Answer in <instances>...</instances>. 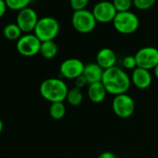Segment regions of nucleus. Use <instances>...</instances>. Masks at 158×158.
Masks as SVG:
<instances>
[{
	"label": "nucleus",
	"instance_id": "0eeeda50",
	"mask_svg": "<svg viewBox=\"0 0 158 158\" xmlns=\"http://www.w3.org/2000/svg\"><path fill=\"white\" fill-rule=\"evenodd\" d=\"M134 56L137 61V67L151 71L158 65V48L154 47L141 48Z\"/></svg>",
	"mask_w": 158,
	"mask_h": 158
},
{
	"label": "nucleus",
	"instance_id": "a211bd4d",
	"mask_svg": "<svg viewBox=\"0 0 158 158\" xmlns=\"http://www.w3.org/2000/svg\"><path fill=\"white\" fill-rule=\"evenodd\" d=\"M83 99H84V96H83L82 90L73 87V88L69 89L66 101L72 106H78L82 103Z\"/></svg>",
	"mask_w": 158,
	"mask_h": 158
},
{
	"label": "nucleus",
	"instance_id": "f8f14e48",
	"mask_svg": "<svg viewBox=\"0 0 158 158\" xmlns=\"http://www.w3.org/2000/svg\"><path fill=\"white\" fill-rule=\"evenodd\" d=\"M130 79L131 84H133L137 89H146L152 85V75L149 70L137 67L132 71Z\"/></svg>",
	"mask_w": 158,
	"mask_h": 158
},
{
	"label": "nucleus",
	"instance_id": "a878e982",
	"mask_svg": "<svg viewBox=\"0 0 158 158\" xmlns=\"http://www.w3.org/2000/svg\"><path fill=\"white\" fill-rule=\"evenodd\" d=\"M7 10H8V7L6 5L5 0H0V18H2L6 14Z\"/></svg>",
	"mask_w": 158,
	"mask_h": 158
},
{
	"label": "nucleus",
	"instance_id": "9d476101",
	"mask_svg": "<svg viewBox=\"0 0 158 158\" xmlns=\"http://www.w3.org/2000/svg\"><path fill=\"white\" fill-rule=\"evenodd\" d=\"M39 21L36 11L28 7L20 10L16 16V23L25 34H31L35 31V28Z\"/></svg>",
	"mask_w": 158,
	"mask_h": 158
},
{
	"label": "nucleus",
	"instance_id": "bb28decb",
	"mask_svg": "<svg viewBox=\"0 0 158 158\" xmlns=\"http://www.w3.org/2000/svg\"><path fill=\"white\" fill-rule=\"evenodd\" d=\"M98 158H117V157L112 152H103L98 156Z\"/></svg>",
	"mask_w": 158,
	"mask_h": 158
},
{
	"label": "nucleus",
	"instance_id": "423d86ee",
	"mask_svg": "<svg viewBox=\"0 0 158 158\" xmlns=\"http://www.w3.org/2000/svg\"><path fill=\"white\" fill-rule=\"evenodd\" d=\"M42 42L35 34H25L16 43L17 51L24 57H33L40 52Z\"/></svg>",
	"mask_w": 158,
	"mask_h": 158
},
{
	"label": "nucleus",
	"instance_id": "dca6fc26",
	"mask_svg": "<svg viewBox=\"0 0 158 158\" xmlns=\"http://www.w3.org/2000/svg\"><path fill=\"white\" fill-rule=\"evenodd\" d=\"M41 56L47 60H51L56 57L58 54V46L57 44L53 41H46L42 42L41 48H40V52Z\"/></svg>",
	"mask_w": 158,
	"mask_h": 158
},
{
	"label": "nucleus",
	"instance_id": "20e7f679",
	"mask_svg": "<svg viewBox=\"0 0 158 158\" xmlns=\"http://www.w3.org/2000/svg\"><path fill=\"white\" fill-rule=\"evenodd\" d=\"M113 25L114 29L122 35H131L135 33L139 26V17L132 11L117 12Z\"/></svg>",
	"mask_w": 158,
	"mask_h": 158
},
{
	"label": "nucleus",
	"instance_id": "2eb2a0df",
	"mask_svg": "<svg viewBox=\"0 0 158 158\" xmlns=\"http://www.w3.org/2000/svg\"><path fill=\"white\" fill-rule=\"evenodd\" d=\"M88 97L89 99L94 102V103H101L102 102L106 96H107V91L103 86V84L102 82H98V83H93L89 85L88 88Z\"/></svg>",
	"mask_w": 158,
	"mask_h": 158
},
{
	"label": "nucleus",
	"instance_id": "ddd939ff",
	"mask_svg": "<svg viewBox=\"0 0 158 158\" xmlns=\"http://www.w3.org/2000/svg\"><path fill=\"white\" fill-rule=\"evenodd\" d=\"M117 57L115 52L110 48H103L100 49L96 56V62L103 69L107 70L115 66Z\"/></svg>",
	"mask_w": 158,
	"mask_h": 158
},
{
	"label": "nucleus",
	"instance_id": "aec40b11",
	"mask_svg": "<svg viewBox=\"0 0 158 158\" xmlns=\"http://www.w3.org/2000/svg\"><path fill=\"white\" fill-rule=\"evenodd\" d=\"M32 0H5L8 9L20 11L29 7Z\"/></svg>",
	"mask_w": 158,
	"mask_h": 158
},
{
	"label": "nucleus",
	"instance_id": "1a4fd4ad",
	"mask_svg": "<svg viewBox=\"0 0 158 158\" xmlns=\"http://www.w3.org/2000/svg\"><path fill=\"white\" fill-rule=\"evenodd\" d=\"M91 11L97 23H113L117 14V10L110 0H101L97 2Z\"/></svg>",
	"mask_w": 158,
	"mask_h": 158
},
{
	"label": "nucleus",
	"instance_id": "c85d7f7f",
	"mask_svg": "<svg viewBox=\"0 0 158 158\" xmlns=\"http://www.w3.org/2000/svg\"><path fill=\"white\" fill-rule=\"evenodd\" d=\"M3 127H4V124H3V121L1 120V118H0V134H1V132L3 131Z\"/></svg>",
	"mask_w": 158,
	"mask_h": 158
},
{
	"label": "nucleus",
	"instance_id": "c756f323",
	"mask_svg": "<svg viewBox=\"0 0 158 158\" xmlns=\"http://www.w3.org/2000/svg\"><path fill=\"white\" fill-rule=\"evenodd\" d=\"M157 108H158V102H157Z\"/></svg>",
	"mask_w": 158,
	"mask_h": 158
},
{
	"label": "nucleus",
	"instance_id": "6ab92c4d",
	"mask_svg": "<svg viewBox=\"0 0 158 158\" xmlns=\"http://www.w3.org/2000/svg\"><path fill=\"white\" fill-rule=\"evenodd\" d=\"M49 115L55 119V120H60L61 119L66 113V107L63 102H53L49 106Z\"/></svg>",
	"mask_w": 158,
	"mask_h": 158
},
{
	"label": "nucleus",
	"instance_id": "b1692460",
	"mask_svg": "<svg viewBox=\"0 0 158 158\" xmlns=\"http://www.w3.org/2000/svg\"><path fill=\"white\" fill-rule=\"evenodd\" d=\"M89 3V0H70V5L71 8L73 10V11L86 10Z\"/></svg>",
	"mask_w": 158,
	"mask_h": 158
},
{
	"label": "nucleus",
	"instance_id": "f257e3e1",
	"mask_svg": "<svg viewBox=\"0 0 158 158\" xmlns=\"http://www.w3.org/2000/svg\"><path fill=\"white\" fill-rule=\"evenodd\" d=\"M102 83L108 94L117 96L127 92L131 86V79L124 69L115 65L104 70Z\"/></svg>",
	"mask_w": 158,
	"mask_h": 158
},
{
	"label": "nucleus",
	"instance_id": "cd10ccee",
	"mask_svg": "<svg viewBox=\"0 0 158 158\" xmlns=\"http://www.w3.org/2000/svg\"><path fill=\"white\" fill-rule=\"evenodd\" d=\"M153 75L155 76V78L158 79V65L153 69Z\"/></svg>",
	"mask_w": 158,
	"mask_h": 158
},
{
	"label": "nucleus",
	"instance_id": "9b49d317",
	"mask_svg": "<svg viewBox=\"0 0 158 158\" xmlns=\"http://www.w3.org/2000/svg\"><path fill=\"white\" fill-rule=\"evenodd\" d=\"M85 65L83 61L76 58H70L63 60L60 65V73L66 79L74 80L83 74Z\"/></svg>",
	"mask_w": 158,
	"mask_h": 158
},
{
	"label": "nucleus",
	"instance_id": "393cba45",
	"mask_svg": "<svg viewBox=\"0 0 158 158\" xmlns=\"http://www.w3.org/2000/svg\"><path fill=\"white\" fill-rule=\"evenodd\" d=\"M87 85H89L87 79L85 78V76L82 74L79 77H77L76 79H74V87L79 89H82L83 88H85Z\"/></svg>",
	"mask_w": 158,
	"mask_h": 158
},
{
	"label": "nucleus",
	"instance_id": "7c9ffc66",
	"mask_svg": "<svg viewBox=\"0 0 158 158\" xmlns=\"http://www.w3.org/2000/svg\"><path fill=\"white\" fill-rule=\"evenodd\" d=\"M100 1H101V0H100Z\"/></svg>",
	"mask_w": 158,
	"mask_h": 158
},
{
	"label": "nucleus",
	"instance_id": "39448f33",
	"mask_svg": "<svg viewBox=\"0 0 158 158\" xmlns=\"http://www.w3.org/2000/svg\"><path fill=\"white\" fill-rule=\"evenodd\" d=\"M72 25L73 29L78 33L89 34L95 29L97 25V21L92 11L86 9L78 11H73L72 15Z\"/></svg>",
	"mask_w": 158,
	"mask_h": 158
},
{
	"label": "nucleus",
	"instance_id": "6e6552de",
	"mask_svg": "<svg viewBox=\"0 0 158 158\" xmlns=\"http://www.w3.org/2000/svg\"><path fill=\"white\" fill-rule=\"evenodd\" d=\"M112 108L114 113L120 118H128L135 112V102L128 94H121L114 96Z\"/></svg>",
	"mask_w": 158,
	"mask_h": 158
},
{
	"label": "nucleus",
	"instance_id": "f3484780",
	"mask_svg": "<svg viewBox=\"0 0 158 158\" xmlns=\"http://www.w3.org/2000/svg\"><path fill=\"white\" fill-rule=\"evenodd\" d=\"M3 35L10 41H18L22 35L23 31L17 25V23H9L3 29Z\"/></svg>",
	"mask_w": 158,
	"mask_h": 158
},
{
	"label": "nucleus",
	"instance_id": "7ed1b4c3",
	"mask_svg": "<svg viewBox=\"0 0 158 158\" xmlns=\"http://www.w3.org/2000/svg\"><path fill=\"white\" fill-rule=\"evenodd\" d=\"M60 32V23L53 17H43L40 18L35 28L34 34L41 42L46 41H53Z\"/></svg>",
	"mask_w": 158,
	"mask_h": 158
},
{
	"label": "nucleus",
	"instance_id": "f03ea898",
	"mask_svg": "<svg viewBox=\"0 0 158 158\" xmlns=\"http://www.w3.org/2000/svg\"><path fill=\"white\" fill-rule=\"evenodd\" d=\"M68 91L69 89L67 84L62 79L56 77L46 79L39 87L41 96L50 103L63 102L67 98Z\"/></svg>",
	"mask_w": 158,
	"mask_h": 158
},
{
	"label": "nucleus",
	"instance_id": "412c9836",
	"mask_svg": "<svg viewBox=\"0 0 158 158\" xmlns=\"http://www.w3.org/2000/svg\"><path fill=\"white\" fill-rule=\"evenodd\" d=\"M112 2L117 12L129 11L133 5V0H113Z\"/></svg>",
	"mask_w": 158,
	"mask_h": 158
},
{
	"label": "nucleus",
	"instance_id": "4468645a",
	"mask_svg": "<svg viewBox=\"0 0 158 158\" xmlns=\"http://www.w3.org/2000/svg\"><path fill=\"white\" fill-rule=\"evenodd\" d=\"M103 73L104 70L97 62H90L85 65L83 75L87 79L89 85H90L93 83L102 82Z\"/></svg>",
	"mask_w": 158,
	"mask_h": 158
},
{
	"label": "nucleus",
	"instance_id": "4be33fe9",
	"mask_svg": "<svg viewBox=\"0 0 158 158\" xmlns=\"http://www.w3.org/2000/svg\"><path fill=\"white\" fill-rule=\"evenodd\" d=\"M157 0H133V6L139 10H147L152 8Z\"/></svg>",
	"mask_w": 158,
	"mask_h": 158
},
{
	"label": "nucleus",
	"instance_id": "5701e85b",
	"mask_svg": "<svg viewBox=\"0 0 158 158\" xmlns=\"http://www.w3.org/2000/svg\"><path fill=\"white\" fill-rule=\"evenodd\" d=\"M122 65L124 69L133 71L135 68H137V61H136L135 56H131V55L126 56L122 60Z\"/></svg>",
	"mask_w": 158,
	"mask_h": 158
}]
</instances>
